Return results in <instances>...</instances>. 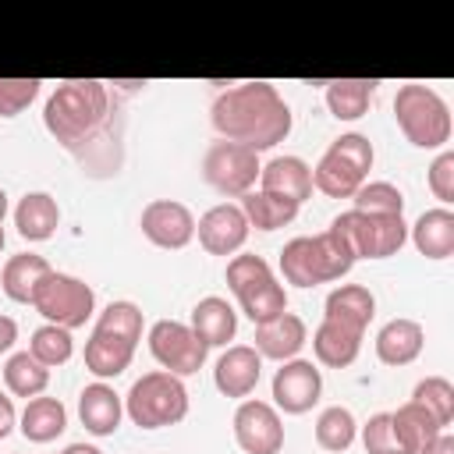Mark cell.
<instances>
[{
  "label": "cell",
  "instance_id": "6da1fadb",
  "mask_svg": "<svg viewBox=\"0 0 454 454\" xmlns=\"http://www.w3.org/2000/svg\"><path fill=\"white\" fill-rule=\"evenodd\" d=\"M114 114L117 106L106 82L78 78V82H60L50 92L43 106V124L64 149H71L82 160V167L85 163L92 167V149L110 138Z\"/></svg>",
  "mask_w": 454,
  "mask_h": 454
},
{
  "label": "cell",
  "instance_id": "7a4b0ae2",
  "mask_svg": "<svg viewBox=\"0 0 454 454\" xmlns=\"http://www.w3.org/2000/svg\"><path fill=\"white\" fill-rule=\"evenodd\" d=\"M209 117L223 142H238L252 153L273 149L291 135V106L270 82H241L220 92Z\"/></svg>",
  "mask_w": 454,
  "mask_h": 454
},
{
  "label": "cell",
  "instance_id": "3957f363",
  "mask_svg": "<svg viewBox=\"0 0 454 454\" xmlns=\"http://www.w3.org/2000/svg\"><path fill=\"white\" fill-rule=\"evenodd\" d=\"M138 340H142V309L135 301H110L99 312L92 337L85 344V369L99 380L121 376L131 365Z\"/></svg>",
  "mask_w": 454,
  "mask_h": 454
},
{
  "label": "cell",
  "instance_id": "277c9868",
  "mask_svg": "<svg viewBox=\"0 0 454 454\" xmlns=\"http://www.w3.org/2000/svg\"><path fill=\"white\" fill-rule=\"evenodd\" d=\"M351 266H355V252L333 227L312 238H291L280 248V273L294 287H316V284L340 280Z\"/></svg>",
  "mask_w": 454,
  "mask_h": 454
},
{
  "label": "cell",
  "instance_id": "5b68a950",
  "mask_svg": "<svg viewBox=\"0 0 454 454\" xmlns=\"http://www.w3.org/2000/svg\"><path fill=\"white\" fill-rule=\"evenodd\" d=\"M394 117L404 138L419 149H443L450 142V106L447 99L419 82H408L394 96Z\"/></svg>",
  "mask_w": 454,
  "mask_h": 454
},
{
  "label": "cell",
  "instance_id": "8992f818",
  "mask_svg": "<svg viewBox=\"0 0 454 454\" xmlns=\"http://www.w3.org/2000/svg\"><path fill=\"white\" fill-rule=\"evenodd\" d=\"M124 411L138 429L177 426L188 415V390H184L181 376L156 369L131 383V390L124 397Z\"/></svg>",
  "mask_w": 454,
  "mask_h": 454
},
{
  "label": "cell",
  "instance_id": "52a82bcc",
  "mask_svg": "<svg viewBox=\"0 0 454 454\" xmlns=\"http://www.w3.org/2000/svg\"><path fill=\"white\" fill-rule=\"evenodd\" d=\"M372 160H376L372 142L358 131H348V135L333 138L330 149L323 153V160L316 163L312 188H319L330 199H351L365 184V177L372 170Z\"/></svg>",
  "mask_w": 454,
  "mask_h": 454
},
{
  "label": "cell",
  "instance_id": "ba28073f",
  "mask_svg": "<svg viewBox=\"0 0 454 454\" xmlns=\"http://www.w3.org/2000/svg\"><path fill=\"white\" fill-rule=\"evenodd\" d=\"M227 287L255 326L287 312V291L262 255H234L227 262Z\"/></svg>",
  "mask_w": 454,
  "mask_h": 454
},
{
  "label": "cell",
  "instance_id": "9c48e42d",
  "mask_svg": "<svg viewBox=\"0 0 454 454\" xmlns=\"http://www.w3.org/2000/svg\"><path fill=\"white\" fill-rule=\"evenodd\" d=\"M330 227L351 245L355 259H387V255H397L401 245L408 241V223L397 213L348 209V213L333 216Z\"/></svg>",
  "mask_w": 454,
  "mask_h": 454
},
{
  "label": "cell",
  "instance_id": "30bf717a",
  "mask_svg": "<svg viewBox=\"0 0 454 454\" xmlns=\"http://www.w3.org/2000/svg\"><path fill=\"white\" fill-rule=\"evenodd\" d=\"M32 309L53 326L78 330V326L89 323V316L96 309V294H92V287L85 280L50 270L43 277V284L35 287V294H32Z\"/></svg>",
  "mask_w": 454,
  "mask_h": 454
},
{
  "label": "cell",
  "instance_id": "8fae6325",
  "mask_svg": "<svg viewBox=\"0 0 454 454\" xmlns=\"http://www.w3.org/2000/svg\"><path fill=\"white\" fill-rule=\"evenodd\" d=\"M259 153L238 145V142H213L202 156V177L206 184H213L220 195L227 199H241L252 192V184L259 181Z\"/></svg>",
  "mask_w": 454,
  "mask_h": 454
},
{
  "label": "cell",
  "instance_id": "7c38bea8",
  "mask_svg": "<svg viewBox=\"0 0 454 454\" xmlns=\"http://www.w3.org/2000/svg\"><path fill=\"white\" fill-rule=\"evenodd\" d=\"M149 351H153V358L163 365V372L192 376V372L202 369L209 348L195 337V330H192L188 323L160 319V323H153V330H149Z\"/></svg>",
  "mask_w": 454,
  "mask_h": 454
},
{
  "label": "cell",
  "instance_id": "4fadbf2b",
  "mask_svg": "<svg viewBox=\"0 0 454 454\" xmlns=\"http://www.w3.org/2000/svg\"><path fill=\"white\" fill-rule=\"evenodd\" d=\"M234 440L245 454H280L284 422L266 401H241L234 411Z\"/></svg>",
  "mask_w": 454,
  "mask_h": 454
},
{
  "label": "cell",
  "instance_id": "5bb4252c",
  "mask_svg": "<svg viewBox=\"0 0 454 454\" xmlns=\"http://www.w3.org/2000/svg\"><path fill=\"white\" fill-rule=\"evenodd\" d=\"M323 394V376L305 358H287L273 372V404L287 415H305Z\"/></svg>",
  "mask_w": 454,
  "mask_h": 454
},
{
  "label": "cell",
  "instance_id": "9a60e30c",
  "mask_svg": "<svg viewBox=\"0 0 454 454\" xmlns=\"http://www.w3.org/2000/svg\"><path fill=\"white\" fill-rule=\"evenodd\" d=\"M142 234L156 248H184L195 238V216L184 202L174 199H153L142 209Z\"/></svg>",
  "mask_w": 454,
  "mask_h": 454
},
{
  "label": "cell",
  "instance_id": "2e32d148",
  "mask_svg": "<svg viewBox=\"0 0 454 454\" xmlns=\"http://www.w3.org/2000/svg\"><path fill=\"white\" fill-rule=\"evenodd\" d=\"M248 220L241 213V206L234 202H220L213 209H206L195 223V234H199V245L209 252V255H234L245 241H248Z\"/></svg>",
  "mask_w": 454,
  "mask_h": 454
},
{
  "label": "cell",
  "instance_id": "e0dca14e",
  "mask_svg": "<svg viewBox=\"0 0 454 454\" xmlns=\"http://www.w3.org/2000/svg\"><path fill=\"white\" fill-rule=\"evenodd\" d=\"M262 376V358L252 344H231L213 369V383L223 397H248L259 387Z\"/></svg>",
  "mask_w": 454,
  "mask_h": 454
},
{
  "label": "cell",
  "instance_id": "ac0fdd59",
  "mask_svg": "<svg viewBox=\"0 0 454 454\" xmlns=\"http://www.w3.org/2000/svg\"><path fill=\"white\" fill-rule=\"evenodd\" d=\"M309 340V326L301 316L294 312H280L266 323L255 326V351L259 358H273V362H287L294 358Z\"/></svg>",
  "mask_w": 454,
  "mask_h": 454
},
{
  "label": "cell",
  "instance_id": "d6986e66",
  "mask_svg": "<svg viewBox=\"0 0 454 454\" xmlns=\"http://www.w3.org/2000/svg\"><path fill=\"white\" fill-rule=\"evenodd\" d=\"M259 192L280 195L294 206H301L312 195V167L301 156H273L270 163H262L259 170Z\"/></svg>",
  "mask_w": 454,
  "mask_h": 454
},
{
  "label": "cell",
  "instance_id": "ffe728a7",
  "mask_svg": "<svg viewBox=\"0 0 454 454\" xmlns=\"http://www.w3.org/2000/svg\"><path fill=\"white\" fill-rule=\"evenodd\" d=\"M124 415V401L110 383H89L78 394V419L92 436H114Z\"/></svg>",
  "mask_w": 454,
  "mask_h": 454
},
{
  "label": "cell",
  "instance_id": "44dd1931",
  "mask_svg": "<svg viewBox=\"0 0 454 454\" xmlns=\"http://www.w3.org/2000/svg\"><path fill=\"white\" fill-rule=\"evenodd\" d=\"M362 330L355 326H344L337 319H323L312 333V351H316V362L319 365H330V369H344L358 358L362 351Z\"/></svg>",
  "mask_w": 454,
  "mask_h": 454
},
{
  "label": "cell",
  "instance_id": "7402d4cb",
  "mask_svg": "<svg viewBox=\"0 0 454 454\" xmlns=\"http://www.w3.org/2000/svg\"><path fill=\"white\" fill-rule=\"evenodd\" d=\"M411 245L426 259H450L454 255V213L447 206L426 209L411 227H408Z\"/></svg>",
  "mask_w": 454,
  "mask_h": 454
},
{
  "label": "cell",
  "instance_id": "603a6c76",
  "mask_svg": "<svg viewBox=\"0 0 454 454\" xmlns=\"http://www.w3.org/2000/svg\"><path fill=\"white\" fill-rule=\"evenodd\" d=\"M426 348V333L415 319H390L380 333H376V358L383 365H408L422 355Z\"/></svg>",
  "mask_w": 454,
  "mask_h": 454
},
{
  "label": "cell",
  "instance_id": "cb8c5ba5",
  "mask_svg": "<svg viewBox=\"0 0 454 454\" xmlns=\"http://www.w3.org/2000/svg\"><path fill=\"white\" fill-rule=\"evenodd\" d=\"M57 223H60V206H57V199L50 192H28V195L18 199V206H14V227H18V234L25 241H46V238H53Z\"/></svg>",
  "mask_w": 454,
  "mask_h": 454
},
{
  "label": "cell",
  "instance_id": "d4e9b609",
  "mask_svg": "<svg viewBox=\"0 0 454 454\" xmlns=\"http://www.w3.org/2000/svg\"><path fill=\"white\" fill-rule=\"evenodd\" d=\"M188 326L195 330V337H199L206 348H223V344L234 340V333H238V312L227 305V298L209 294V298H202V301L192 309V323H188Z\"/></svg>",
  "mask_w": 454,
  "mask_h": 454
},
{
  "label": "cell",
  "instance_id": "484cf974",
  "mask_svg": "<svg viewBox=\"0 0 454 454\" xmlns=\"http://www.w3.org/2000/svg\"><path fill=\"white\" fill-rule=\"evenodd\" d=\"M323 309H326L323 319H337V323L355 326V330L365 333V326H369L372 316H376V298H372V291L362 287V284H340V287H333V291L326 294V305H323Z\"/></svg>",
  "mask_w": 454,
  "mask_h": 454
},
{
  "label": "cell",
  "instance_id": "4316f807",
  "mask_svg": "<svg viewBox=\"0 0 454 454\" xmlns=\"http://www.w3.org/2000/svg\"><path fill=\"white\" fill-rule=\"evenodd\" d=\"M50 273V262L35 252H18L4 262V273H0V287L11 301L18 305H32V294L35 287L43 284V277Z\"/></svg>",
  "mask_w": 454,
  "mask_h": 454
},
{
  "label": "cell",
  "instance_id": "83f0119b",
  "mask_svg": "<svg viewBox=\"0 0 454 454\" xmlns=\"http://www.w3.org/2000/svg\"><path fill=\"white\" fill-rule=\"evenodd\" d=\"M18 429L25 440L32 443H50L67 429V408L60 404V397H32L18 419Z\"/></svg>",
  "mask_w": 454,
  "mask_h": 454
},
{
  "label": "cell",
  "instance_id": "f1b7e54d",
  "mask_svg": "<svg viewBox=\"0 0 454 454\" xmlns=\"http://www.w3.org/2000/svg\"><path fill=\"white\" fill-rule=\"evenodd\" d=\"M390 426H394V436H397V443H401L404 454H419L426 443H433L443 433L436 426V419L426 408H419L415 401H408L397 411H390Z\"/></svg>",
  "mask_w": 454,
  "mask_h": 454
},
{
  "label": "cell",
  "instance_id": "f546056e",
  "mask_svg": "<svg viewBox=\"0 0 454 454\" xmlns=\"http://www.w3.org/2000/svg\"><path fill=\"white\" fill-rule=\"evenodd\" d=\"M376 78H337V82H326V106L337 121H358L372 96H376Z\"/></svg>",
  "mask_w": 454,
  "mask_h": 454
},
{
  "label": "cell",
  "instance_id": "4dcf8cb0",
  "mask_svg": "<svg viewBox=\"0 0 454 454\" xmlns=\"http://www.w3.org/2000/svg\"><path fill=\"white\" fill-rule=\"evenodd\" d=\"M241 213H245L248 227L277 231V227H287L298 216V206L280 199V195H270V192H248V195H241Z\"/></svg>",
  "mask_w": 454,
  "mask_h": 454
},
{
  "label": "cell",
  "instance_id": "1f68e13d",
  "mask_svg": "<svg viewBox=\"0 0 454 454\" xmlns=\"http://www.w3.org/2000/svg\"><path fill=\"white\" fill-rule=\"evenodd\" d=\"M4 383H7V390H11L14 397L32 401V397H39V394L46 390L50 369H46L43 362H35L28 351H18V355H11L7 365H4Z\"/></svg>",
  "mask_w": 454,
  "mask_h": 454
},
{
  "label": "cell",
  "instance_id": "d6a6232c",
  "mask_svg": "<svg viewBox=\"0 0 454 454\" xmlns=\"http://www.w3.org/2000/svg\"><path fill=\"white\" fill-rule=\"evenodd\" d=\"M355 436H358V422H355V415H351L348 408L330 404V408L319 411V419H316V443H319L323 450L344 454V450L355 443Z\"/></svg>",
  "mask_w": 454,
  "mask_h": 454
},
{
  "label": "cell",
  "instance_id": "836d02e7",
  "mask_svg": "<svg viewBox=\"0 0 454 454\" xmlns=\"http://www.w3.org/2000/svg\"><path fill=\"white\" fill-rule=\"evenodd\" d=\"M411 401H415L419 408H426V411L436 419L440 429H447V426L454 422V387H450V380H443V376H426V380H419L415 390H411Z\"/></svg>",
  "mask_w": 454,
  "mask_h": 454
},
{
  "label": "cell",
  "instance_id": "e575fe53",
  "mask_svg": "<svg viewBox=\"0 0 454 454\" xmlns=\"http://www.w3.org/2000/svg\"><path fill=\"white\" fill-rule=\"evenodd\" d=\"M71 351H74V344H71V330L53 326V323L39 326V330L32 333V340H28V355H32L35 362H43L46 369L64 365V362L71 358Z\"/></svg>",
  "mask_w": 454,
  "mask_h": 454
},
{
  "label": "cell",
  "instance_id": "d590c367",
  "mask_svg": "<svg viewBox=\"0 0 454 454\" xmlns=\"http://www.w3.org/2000/svg\"><path fill=\"white\" fill-rule=\"evenodd\" d=\"M351 199H355V209H362V213H397V216H404V195L390 181H365Z\"/></svg>",
  "mask_w": 454,
  "mask_h": 454
},
{
  "label": "cell",
  "instance_id": "8d00e7d4",
  "mask_svg": "<svg viewBox=\"0 0 454 454\" xmlns=\"http://www.w3.org/2000/svg\"><path fill=\"white\" fill-rule=\"evenodd\" d=\"M39 78H0V117H18L39 96Z\"/></svg>",
  "mask_w": 454,
  "mask_h": 454
},
{
  "label": "cell",
  "instance_id": "74e56055",
  "mask_svg": "<svg viewBox=\"0 0 454 454\" xmlns=\"http://www.w3.org/2000/svg\"><path fill=\"white\" fill-rule=\"evenodd\" d=\"M362 443H365V454H404L401 443H397V436H394L390 411H376L362 426Z\"/></svg>",
  "mask_w": 454,
  "mask_h": 454
},
{
  "label": "cell",
  "instance_id": "f35d334b",
  "mask_svg": "<svg viewBox=\"0 0 454 454\" xmlns=\"http://www.w3.org/2000/svg\"><path fill=\"white\" fill-rule=\"evenodd\" d=\"M429 192H433L443 206L454 202V153H450V149H443V153L429 163Z\"/></svg>",
  "mask_w": 454,
  "mask_h": 454
},
{
  "label": "cell",
  "instance_id": "ab89813d",
  "mask_svg": "<svg viewBox=\"0 0 454 454\" xmlns=\"http://www.w3.org/2000/svg\"><path fill=\"white\" fill-rule=\"evenodd\" d=\"M14 422H18V411H14V401L0 390V440L4 436H11V429H14Z\"/></svg>",
  "mask_w": 454,
  "mask_h": 454
},
{
  "label": "cell",
  "instance_id": "60d3db41",
  "mask_svg": "<svg viewBox=\"0 0 454 454\" xmlns=\"http://www.w3.org/2000/svg\"><path fill=\"white\" fill-rule=\"evenodd\" d=\"M14 340H18V323H14L11 316H0V355L11 351Z\"/></svg>",
  "mask_w": 454,
  "mask_h": 454
},
{
  "label": "cell",
  "instance_id": "b9f144b4",
  "mask_svg": "<svg viewBox=\"0 0 454 454\" xmlns=\"http://www.w3.org/2000/svg\"><path fill=\"white\" fill-rule=\"evenodd\" d=\"M419 454H454V436H450V433L443 429V433H440V436H436L433 443H426V447H422Z\"/></svg>",
  "mask_w": 454,
  "mask_h": 454
},
{
  "label": "cell",
  "instance_id": "7bdbcfd3",
  "mask_svg": "<svg viewBox=\"0 0 454 454\" xmlns=\"http://www.w3.org/2000/svg\"><path fill=\"white\" fill-rule=\"evenodd\" d=\"M60 454H103V450L92 447V443H71V447H64Z\"/></svg>",
  "mask_w": 454,
  "mask_h": 454
},
{
  "label": "cell",
  "instance_id": "ee69618b",
  "mask_svg": "<svg viewBox=\"0 0 454 454\" xmlns=\"http://www.w3.org/2000/svg\"><path fill=\"white\" fill-rule=\"evenodd\" d=\"M4 216H7V192L0 188V248H4V241H7V234H4Z\"/></svg>",
  "mask_w": 454,
  "mask_h": 454
}]
</instances>
